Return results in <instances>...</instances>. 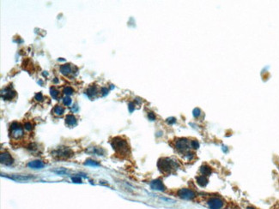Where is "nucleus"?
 I'll return each mask as SVG.
<instances>
[{
    "instance_id": "obj_1",
    "label": "nucleus",
    "mask_w": 279,
    "mask_h": 209,
    "mask_svg": "<svg viewBox=\"0 0 279 209\" xmlns=\"http://www.w3.org/2000/svg\"><path fill=\"white\" fill-rule=\"evenodd\" d=\"M157 166L159 170L162 172H170L172 170H175L178 168V164L174 160L168 158H163L159 160Z\"/></svg>"
},
{
    "instance_id": "obj_2",
    "label": "nucleus",
    "mask_w": 279,
    "mask_h": 209,
    "mask_svg": "<svg viewBox=\"0 0 279 209\" xmlns=\"http://www.w3.org/2000/svg\"><path fill=\"white\" fill-rule=\"evenodd\" d=\"M111 144L113 148L114 149L116 152H119V153H125L128 152V144L124 139L120 138V137H116L112 141Z\"/></svg>"
},
{
    "instance_id": "obj_3",
    "label": "nucleus",
    "mask_w": 279,
    "mask_h": 209,
    "mask_svg": "<svg viewBox=\"0 0 279 209\" xmlns=\"http://www.w3.org/2000/svg\"><path fill=\"white\" fill-rule=\"evenodd\" d=\"M11 129L12 137H14V138L16 139H18L23 135V130H22V128H21V124H18L16 122H14V123L11 124Z\"/></svg>"
},
{
    "instance_id": "obj_4",
    "label": "nucleus",
    "mask_w": 279,
    "mask_h": 209,
    "mask_svg": "<svg viewBox=\"0 0 279 209\" xmlns=\"http://www.w3.org/2000/svg\"><path fill=\"white\" fill-rule=\"evenodd\" d=\"M177 194L179 195V197L184 200H193V198L196 197V194L194 193V191L189 189H180Z\"/></svg>"
},
{
    "instance_id": "obj_5",
    "label": "nucleus",
    "mask_w": 279,
    "mask_h": 209,
    "mask_svg": "<svg viewBox=\"0 0 279 209\" xmlns=\"http://www.w3.org/2000/svg\"><path fill=\"white\" fill-rule=\"evenodd\" d=\"M53 153V155L57 156L58 158H64V159H67L73 154L72 150L68 148H59L57 150H55Z\"/></svg>"
},
{
    "instance_id": "obj_6",
    "label": "nucleus",
    "mask_w": 279,
    "mask_h": 209,
    "mask_svg": "<svg viewBox=\"0 0 279 209\" xmlns=\"http://www.w3.org/2000/svg\"><path fill=\"white\" fill-rule=\"evenodd\" d=\"M208 207L211 209H222L224 203L222 202V199L218 197H213L211 198L207 202Z\"/></svg>"
},
{
    "instance_id": "obj_7",
    "label": "nucleus",
    "mask_w": 279,
    "mask_h": 209,
    "mask_svg": "<svg viewBox=\"0 0 279 209\" xmlns=\"http://www.w3.org/2000/svg\"><path fill=\"white\" fill-rule=\"evenodd\" d=\"M175 148L180 152H186L188 150V148H189L187 139L181 138L177 140L175 142Z\"/></svg>"
},
{
    "instance_id": "obj_8",
    "label": "nucleus",
    "mask_w": 279,
    "mask_h": 209,
    "mask_svg": "<svg viewBox=\"0 0 279 209\" xmlns=\"http://www.w3.org/2000/svg\"><path fill=\"white\" fill-rule=\"evenodd\" d=\"M0 160H1V163L3 165H5V166H11L12 164L14 163V160L13 158L11 157V155L7 152H2L1 155H0Z\"/></svg>"
},
{
    "instance_id": "obj_9",
    "label": "nucleus",
    "mask_w": 279,
    "mask_h": 209,
    "mask_svg": "<svg viewBox=\"0 0 279 209\" xmlns=\"http://www.w3.org/2000/svg\"><path fill=\"white\" fill-rule=\"evenodd\" d=\"M1 96L5 100H9V99H13L16 96V92L13 91L11 89H10V88H8V89H5L4 90H2Z\"/></svg>"
},
{
    "instance_id": "obj_10",
    "label": "nucleus",
    "mask_w": 279,
    "mask_h": 209,
    "mask_svg": "<svg viewBox=\"0 0 279 209\" xmlns=\"http://www.w3.org/2000/svg\"><path fill=\"white\" fill-rule=\"evenodd\" d=\"M150 187L155 189V190H159V191H164L165 186L162 184V182L160 179H156V180L152 181L150 184Z\"/></svg>"
},
{
    "instance_id": "obj_11",
    "label": "nucleus",
    "mask_w": 279,
    "mask_h": 209,
    "mask_svg": "<svg viewBox=\"0 0 279 209\" xmlns=\"http://www.w3.org/2000/svg\"><path fill=\"white\" fill-rule=\"evenodd\" d=\"M44 166L45 165L41 160H34V161H30L28 164V166L33 168V169H41L44 167Z\"/></svg>"
},
{
    "instance_id": "obj_12",
    "label": "nucleus",
    "mask_w": 279,
    "mask_h": 209,
    "mask_svg": "<svg viewBox=\"0 0 279 209\" xmlns=\"http://www.w3.org/2000/svg\"><path fill=\"white\" fill-rule=\"evenodd\" d=\"M87 152H90V153H94V154H97V155H104L105 153V151L104 149H102L101 148H90V149L87 150Z\"/></svg>"
},
{
    "instance_id": "obj_13",
    "label": "nucleus",
    "mask_w": 279,
    "mask_h": 209,
    "mask_svg": "<svg viewBox=\"0 0 279 209\" xmlns=\"http://www.w3.org/2000/svg\"><path fill=\"white\" fill-rule=\"evenodd\" d=\"M72 69L70 64H64L60 67V72L61 74L64 75H68L70 73H72Z\"/></svg>"
},
{
    "instance_id": "obj_14",
    "label": "nucleus",
    "mask_w": 279,
    "mask_h": 209,
    "mask_svg": "<svg viewBox=\"0 0 279 209\" xmlns=\"http://www.w3.org/2000/svg\"><path fill=\"white\" fill-rule=\"evenodd\" d=\"M65 122L69 126H75L77 125V118L73 115H67L65 117Z\"/></svg>"
},
{
    "instance_id": "obj_15",
    "label": "nucleus",
    "mask_w": 279,
    "mask_h": 209,
    "mask_svg": "<svg viewBox=\"0 0 279 209\" xmlns=\"http://www.w3.org/2000/svg\"><path fill=\"white\" fill-rule=\"evenodd\" d=\"M97 93V88L96 86H91L89 89L86 90V94L89 96L90 98H92L94 96H95V94Z\"/></svg>"
},
{
    "instance_id": "obj_16",
    "label": "nucleus",
    "mask_w": 279,
    "mask_h": 209,
    "mask_svg": "<svg viewBox=\"0 0 279 209\" xmlns=\"http://www.w3.org/2000/svg\"><path fill=\"white\" fill-rule=\"evenodd\" d=\"M196 179H197L198 184L201 186V187H204V186L207 185L208 179L205 177V176H198Z\"/></svg>"
},
{
    "instance_id": "obj_17",
    "label": "nucleus",
    "mask_w": 279,
    "mask_h": 209,
    "mask_svg": "<svg viewBox=\"0 0 279 209\" xmlns=\"http://www.w3.org/2000/svg\"><path fill=\"white\" fill-rule=\"evenodd\" d=\"M200 172L203 174V176H209L211 174V169L208 166H202L200 167Z\"/></svg>"
},
{
    "instance_id": "obj_18",
    "label": "nucleus",
    "mask_w": 279,
    "mask_h": 209,
    "mask_svg": "<svg viewBox=\"0 0 279 209\" xmlns=\"http://www.w3.org/2000/svg\"><path fill=\"white\" fill-rule=\"evenodd\" d=\"M53 111L56 115H58V116H59V115H63V114H64V109L61 107V106H56V107H54Z\"/></svg>"
},
{
    "instance_id": "obj_19",
    "label": "nucleus",
    "mask_w": 279,
    "mask_h": 209,
    "mask_svg": "<svg viewBox=\"0 0 279 209\" xmlns=\"http://www.w3.org/2000/svg\"><path fill=\"white\" fill-rule=\"evenodd\" d=\"M85 166H99L100 164L98 163L97 161H95L93 160H86V162L84 163Z\"/></svg>"
},
{
    "instance_id": "obj_20",
    "label": "nucleus",
    "mask_w": 279,
    "mask_h": 209,
    "mask_svg": "<svg viewBox=\"0 0 279 209\" xmlns=\"http://www.w3.org/2000/svg\"><path fill=\"white\" fill-rule=\"evenodd\" d=\"M73 92H74V91H73V89H72L71 87H66V88H64V91H63V93H64L66 96L72 95V93H73Z\"/></svg>"
},
{
    "instance_id": "obj_21",
    "label": "nucleus",
    "mask_w": 279,
    "mask_h": 209,
    "mask_svg": "<svg viewBox=\"0 0 279 209\" xmlns=\"http://www.w3.org/2000/svg\"><path fill=\"white\" fill-rule=\"evenodd\" d=\"M50 93L51 95H52V97H53V99H57L58 95V90H56L54 88H51Z\"/></svg>"
},
{
    "instance_id": "obj_22",
    "label": "nucleus",
    "mask_w": 279,
    "mask_h": 209,
    "mask_svg": "<svg viewBox=\"0 0 279 209\" xmlns=\"http://www.w3.org/2000/svg\"><path fill=\"white\" fill-rule=\"evenodd\" d=\"M10 178H12L14 180H18V181H22V180H28L29 178H31V177H24V176H18V177H10Z\"/></svg>"
},
{
    "instance_id": "obj_23",
    "label": "nucleus",
    "mask_w": 279,
    "mask_h": 209,
    "mask_svg": "<svg viewBox=\"0 0 279 209\" xmlns=\"http://www.w3.org/2000/svg\"><path fill=\"white\" fill-rule=\"evenodd\" d=\"M63 103H64L66 107H69L72 104V99L70 97H68V96H66V97H64V99H63Z\"/></svg>"
},
{
    "instance_id": "obj_24",
    "label": "nucleus",
    "mask_w": 279,
    "mask_h": 209,
    "mask_svg": "<svg viewBox=\"0 0 279 209\" xmlns=\"http://www.w3.org/2000/svg\"><path fill=\"white\" fill-rule=\"evenodd\" d=\"M191 146H192V148H193L197 149L199 148V143H198V141L194 140V141H192V142H191Z\"/></svg>"
},
{
    "instance_id": "obj_25",
    "label": "nucleus",
    "mask_w": 279,
    "mask_h": 209,
    "mask_svg": "<svg viewBox=\"0 0 279 209\" xmlns=\"http://www.w3.org/2000/svg\"><path fill=\"white\" fill-rule=\"evenodd\" d=\"M35 99L37 101H42L43 100V95L41 93H37L35 95Z\"/></svg>"
},
{
    "instance_id": "obj_26",
    "label": "nucleus",
    "mask_w": 279,
    "mask_h": 209,
    "mask_svg": "<svg viewBox=\"0 0 279 209\" xmlns=\"http://www.w3.org/2000/svg\"><path fill=\"white\" fill-rule=\"evenodd\" d=\"M200 110L198 109V108H195L194 110H193V116L195 117H199V115H200Z\"/></svg>"
},
{
    "instance_id": "obj_27",
    "label": "nucleus",
    "mask_w": 279,
    "mask_h": 209,
    "mask_svg": "<svg viewBox=\"0 0 279 209\" xmlns=\"http://www.w3.org/2000/svg\"><path fill=\"white\" fill-rule=\"evenodd\" d=\"M167 123L168 124H174L176 123V119L174 117H168L167 119Z\"/></svg>"
},
{
    "instance_id": "obj_28",
    "label": "nucleus",
    "mask_w": 279,
    "mask_h": 209,
    "mask_svg": "<svg viewBox=\"0 0 279 209\" xmlns=\"http://www.w3.org/2000/svg\"><path fill=\"white\" fill-rule=\"evenodd\" d=\"M148 117H149V119H150V121L156 120V115H155L153 112H149V114H148Z\"/></svg>"
},
{
    "instance_id": "obj_29",
    "label": "nucleus",
    "mask_w": 279,
    "mask_h": 209,
    "mask_svg": "<svg viewBox=\"0 0 279 209\" xmlns=\"http://www.w3.org/2000/svg\"><path fill=\"white\" fill-rule=\"evenodd\" d=\"M24 128H25L27 130H31L33 128L32 124H30V123H28V122H27V123H25V124H24Z\"/></svg>"
},
{
    "instance_id": "obj_30",
    "label": "nucleus",
    "mask_w": 279,
    "mask_h": 209,
    "mask_svg": "<svg viewBox=\"0 0 279 209\" xmlns=\"http://www.w3.org/2000/svg\"><path fill=\"white\" fill-rule=\"evenodd\" d=\"M129 111H130V112H133L134 109H135V105L133 104V102L129 103Z\"/></svg>"
},
{
    "instance_id": "obj_31",
    "label": "nucleus",
    "mask_w": 279,
    "mask_h": 209,
    "mask_svg": "<svg viewBox=\"0 0 279 209\" xmlns=\"http://www.w3.org/2000/svg\"><path fill=\"white\" fill-rule=\"evenodd\" d=\"M72 182H74V183H81V182H82L81 178H80L79 177H72Z\"/></svg>"
},
{
    "instance_id": "obj_32",
    "label": "nucleus",
    "mask_w": 279,
    "mask_h": 209,
    "mask_svg": "<svg viewBox=\"0 0 279 209\" xmlns=\"http://www.w3.org/2000/svg\"><path fill=\"white\" fill-rule=\"evenodd\" d=\"M193 153H192V152H187V153H186V155H185V157H186V159H187V160H192V159H193Z\"/></svg>"
},
{
    "instance_id": "obj_33",
    "label": "nucleus",
    "mask_w": 279,
    "mask_h": 209,
    "mask_svg": "<svg viewBox=\"0 0 279 209\" xmlns=\"http://www.w3.org/2000/svg\"><path fill=\"white\" fill-rule=\"evenodd\" d=\"M101 93H102V95L103 96L107 95V93H108V89H107V88H102V89H101Z\"/></svg>"
},
{
    "instance_id": "obj_34",
    "label": "nucleus",
    "mask_w": 279,
    "mask_h": 209,
    "mask_svg": "<svg viewBox=\"0 0 279 209\" xmlns=\"http://www.w3.org/2000/svg\"><path fill=\"white\" fill-rule=\"evenodd\" d=\"M53 82H55V83H58V78H54Z\"/></svg>"
},
{
    "instance_id": "obj_35",
    "label": "nucleus",
    "mask_w": 279,
    "mask_h": 209,
    "mask_svg": "<svg viewBox=\"0 0 279 209\" xmlns=\"http://www.w3.org/2000/svg\"><path fill=\"white\" fill-rule=\"evenodd\" d=\"M110 89H114V85H110Z\"/></svg>"
},
{
    "instance_id": "obj_36",
    "label": "nucleus",
    "mask_w": 279,
    "mask_h": 209,
    "mask_svg": "<svg viewBox=\"0 0 279 209\" xmlns=\"http://www.w3.org/2000/svg\"><path fill=\"white\" fill-rule=\"evenodd\" d=\"M247 209H254V208H253V207H247Z\"/></svg>"
}]
</instances>
